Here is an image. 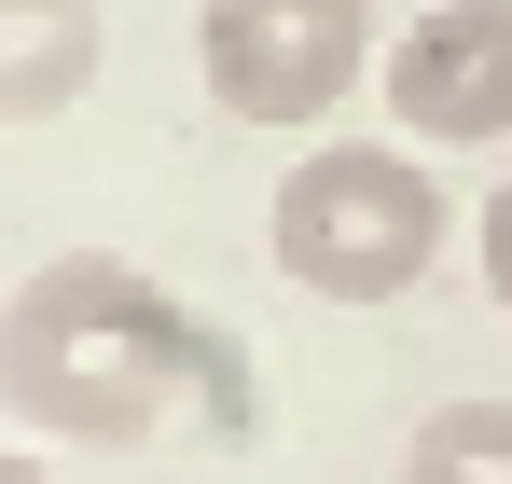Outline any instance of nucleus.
<instances>
[{"instance_id":"nucleus-6","label":"nucleus","mask_w":512,"mask_h":484,"mask_svg":"<svg viewBox=\"0 0 512 484\" xmlns=\"http://www.w3.org/2000/svg\"><path fill=\"white\" fill-rule=\"evenodd\" d=\"M402 484H512V402H443V415H416Z\"/></svg>"},{"instance_id":"nucleus-7","label":"nucleus","mask_w":512,"mask_h":484,"mask_svg":"<svg viewBox=\"0 0 512 484\" xmlns=\"http://www.w3.org/2000/svg\"><path fill=\"white\" fill-rule=\"evenodd\" d=\"M471 249H485V305L512 319V180L485 194V222H471Z\"/></svg>"},{"instance_id":"nucleus-1","label":"nucleus","mask_w":512,"mask_h":484,"mask_svg":"<svg viewBox=\"0 0 512 484\" xmlns=\"http://www.w3.org/2000/svg\"><path fill=\"white\" fill-rule=\"evenodd\" d=\"M222 402V429H250V388H236V346L180 305L153 263L125 249H56L14 305H0V415H28L42 443H84V457H125L153 443L180 402Z\"/></svg>"},{"instance_id":"nucleus-5","label":"nucleus","mask_w":512,"mask_h":484,"mask_svg":"<svg viewBox=\"0 0 512 484\" xmlns=\"http://www.w3.org/2000/svg\"><path fill=\"white\" fill-rule=\"evenodd\" d=\"M97 83V0H0V125H56Z\"/></svg>"},{"instance_id":"nucleus-4","label":"nucleus","mask_w":512,"mask_h":484,"mask_svg":"<svg viewBox=\"0 0 512 484\" xmlns=\"http://www.w3.org/2000/svg\"><path fill=\"white\" fill-rule=\"evenodd\" d=\"M388 125L416 139V153H485L512 139V0H429L416 28L388 42Z\"/></svg>"},{"instance_id":"nucleus-2","label":"nucleus","mask_w":512,"mask_h":484,"mask_svg":"<svg viewBox=\"0 0 512 484\" xmlns=\"http://www.w3.org/2000/svg\"><path fill=\"white\" fill-rule=\"evenodd\" d=\"M457 236V194L429 180L416 139H319V153L277 180L263 249L305 305H402Z\"/></svg>"},{"instance_id":"nucleus-3","label":"nucleus","mask_w":512,"mask_h":484,"mask_svg":"<svg viewBox=\"0 0 512 484\" xmlns=\"http://www.w3.org/2000/svg\"><path fill=\"white\" fill-rule=\"evenodd\" d=\"M194 70L236 125H319L388 70L374 0H194Z\"/></svg>"},{"instance_id":"nucleus-8","label":"nucleus","mask_w":512,"mask_h":484,"mask_svg":"<svg viewBox=\"0 0 512 484\" xmlns=\"http://www.w3.org/2000/svg\"><path fill=\"white\" fill-rule=\"evenodd\" d=\"M0 484H56V471H42V457H0Z\"/></svg>"}]
</instances>
